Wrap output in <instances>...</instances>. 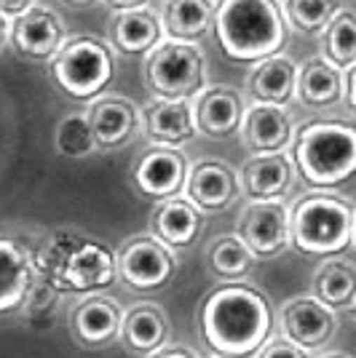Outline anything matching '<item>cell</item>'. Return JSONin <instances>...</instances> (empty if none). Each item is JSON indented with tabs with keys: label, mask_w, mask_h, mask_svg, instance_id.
Segmentation results:
<instances>
[{
	"label": "cell",
	"mask_w": 356,
	"mask_h": 358,
	"mask_svg": "<svg viewBox=\"0 0 356 358\" xmlns=\"http://www.w3.org/2000/svg\"><path fill=\"white\" fill-rule=\"evenodd\" d=\"M198 327L217 356L252 358L271 340L273 310L260 289L225 284L201 302Z\"/></svg>",
	"instance_id": "1"
},
{
	"label": "cell",
	"mask_w": 356,
	"mask_h": 358,
	"mask_svg": "<svg viewBox=\"0 0 356 358\" xmlns=\"http://www.w3.org/2000/svg\"><path fill=\"white\" fill-rule=\"evenodd\" d=\"M214 35L233 62H263L287 43L282 8L276 0H220L214 6Z\"/></svg>",
	"instance_id": "2"
},
{
	"label": "cell",
	"mask_w": 356,
	"mask_h": 358,
	"mask_svg": "<svg viewBox=\"0 0 356 358\" xmlns=\"http://www.w3.org/2000/svg\"><path fill=\"white\" fill-rule=\"evenodd\" d=\"M292 166L313 187H335L356 169V131L341 120H311L292 134Z\"/></svg>",
	"instance_id": "3"
},
{
	"label": "cell",
	"mask_w": 356,
	"mask_h": 358,
	"mask_svg": "<svg viewBox=\"0 0 356 358\" xmlns=\"http://www.w3.org/2000/svg\"><path fill=\"white\" fill-rule=\"evenodd\" d=\"M289 243L308 257H332L354 243V206L343 198L313 193L289 211Z\"/></svg>",
	"instance_id": "4"
},
{
	"label": "cell",
	"mask_w": 356,
	"mask_h": 358,
	"mask_svg": "<svg viewBox=\"0 0 356 358\" xmlns=\"http://www.w3.org/2000/svg\"><path fill=\"white\" fill-rule=\"evenodd\" d=\"M207 62L196 43L182 41H161L148 51L145 62V80L158 99H182L191 102L204 89Z\"/></svg>",
	"instance_id": "5"
},
{
	"label": "cell",
	"mask_w": 356,
	"mask_h": 358,
	"mask_svg": "<svg viewBox=\"0 0 356 358\" xmlns=\"http://www.w3.org/2000/svg\"><path fill=\"white\" fill-rule=\"evenodd\" d=\"M54 83L75 99L102 94L113 78V51L97 38H73L54 54Z\"/></svg>",
	"instance_id": "6"
},
{
	"label": "cell",
	"mask_w": 356,
	"mask_h": 358,
	"mask_svg": "<svg viewBox=\"0 0 356 358\" xmlns=\"http://www.w3.org/2000/svg\"><path fill=\"white\" fill-rule=\"evenodd\" d=\"M116 281H118L116 252L107 243L86 238L75 241L54 275V286L60 292H75V294L102 292Z\"/></svg>",
	"instance_id": "7"
},
{
	"label": "cell",
	"mask_w": 356,
	"mask_h": 358,
	"mask_svg": "<svg viewBox=\"0 0 356 358\" xmlns=\"http://www.w3.org/2000/svg\"><path fill=\"white\" fill-rule=\"evenodd\" d=\"M116 265H118L121 278L139 292H150V289L169 284L177 268L172 249L163 246L153 236H137L126 241L121 252L116 254Z\"/></svg>",
	"instance_id": "8"
},
{
	"label": "cell",
	"mask_w": 356,
	"mask_h": 358,
	"mask_svg": "<svg viewBox=\"0 0 356 358\" xmlns=\"http://www.w3.org/2000/svg\"><path fill=\"white\" fill-rule=\"evenodd\" d=\"M238 238L252 257H276L289 246V209L282 201H249L238 217Z\"/></svg>",
	"instance_id": "9"
},
{
	"label": "cell",
	"mask_w": 356,
	"mask_h": 358,
	"mask_svg": "<svg viewBox=\"0 0 356 358\" xmlns=\"http://www.w3.org/2000/svg\"><path fill=\"white\" fill-rule=\"evenodd\" d=\"M279 329L287 343L297 345L306 353H316L335 337L338 313L322 305L316 297H297L282 308Z\"/></svg>",
	"instance_id": "10"
},
{
	"label": "cell",
	"mask_w": 356,
	"mask_h": 358,
	"mask_svg": "<svg viewBox=\"0 0 356 358\" xmlns=\"http://www.w3.org/2000/svg\"><path fill=\"white\" fill-rule=\"evenodd\" d=\"M14 45L30 59H48L64 43V24L57 11L48 6H32L27 14L14 19V27H8Z\"/></svg>",
	"instance_id": "11"
},
{
	"label": "cell",
	"mask_w": 356,
	"mask_h": 358,
	"mask_svg": "<svg viewBox=\"0 0 356 358\" xmlns=\"http://www.w3.org/2000/svg\"><path fill=\"white\" fill-rule=\"evenodd\" d=\"M238 195V177L223 161H201L188 169L185 201L198 211H223Z\"/></svg>",
	"instance_id": "12"
},
{
	"label": "cell",
	"mask_w": 356,
	"mask_h": 358,
	"mask_svg": "<svg viewBox=\"0 0 356 358\" xmlns=\"http://www.w3.org/2000/svg\"><path fill=\"white\" fill-rule=\"evenodd\" d=\"M191 107H193L196 134L212 136V139H225L233 131H238L241 115H244L238 91L228 89V86L201 89Z\"/></svg>",
	"instance_id": "13"
},
{
	"label": "cell",
	"mask_w": 356,
	"mask_h": 358,
	"mask_svg": "<svg viewBox=\"0 0 356 358\" xmlns=\"http://www.w3.org/2000/svg\"><path fill=\"white\" fill-rule=\"evenodd\" d=\"M238 131L244 139V148L252 155H268V152H284L292 139V123L284 107L254 102L249 110H244Z\"/></svg>",
	"instance_id": "14"
},
{
	"label": "cell",
	"mask_w": 356,
	"mask_h": 358,
	"mask_svg": "<svg viewBox=\"0 0 356 358\" xmlns=\"http://www.w3.org/2000/svg\"><path fill=\"white\" fill-rule=\"evenodd\" d=\"M188 179V161L185 155H179L177 150L156 148L137 164L134 169V182L137 187L150 198H174L185 187Z\"/></svg>",
	"instance_id": "15"
},
{
	"label": "cell",
	"mask_w": 356,
	"mask_h": 358,
	"mask_svg": "<svg viewBox=\"0 0 356 358\" xmlns=\"http://www.w3.org/2000/svg\"><path fill=\"white\" fill-rule=\"evenodd\" d=\"M121 318H123V310L116 299L91 294L73 308L70 329H73L75 340H81L86 348H104L113 340H118Z\"/></svg>",
	"instance_id": "16"
},
{
	"label": "cell",
	"mask_w": 356,
	"mask_h": 358,
	"mask_svg": "<svg viewBox=\"0 0 356 358\" xmlns=\"http://www.w3.org/2000/svg\"><path fill=\"white\" fill-rule=\"evenodd\" d=\"M295 177V166L287 152L252 155L241 169V185L249 201H282Z\"/></svg>",
	"instance_id": "17"
},
{
	"label": "cell",
	"mask_w": 356,
	"mask_h": 358,
	"mask_svg": "<svg viewBox=\"0 0 356 358\" xmlns=\"http://www.w3.org/2000/svg\"><path fill=\"white\" fill-rule=\"evenodd\" d=\"M118 337L137 356H153L169 340V318L158 305L139 302L123 313Z\"/></svg>",
	"instance_id": "18"
},
{
	"label": "cell",
	"mask_w": 356,
	"mask_h": 358,
	"mask_svg": "<svg viewBox=\"0 0 356 358\" xmlns=\"http://www.w3.org/2000/svg\"><path fill=\"white\" fill-rule=\"evenodd\" d=\"M94 142L102 148H118L129 142L137 129V107L123 96H100L86 113Z\"/></svg>",
	"instance_id": "19"
},
{
	"label": "cell",
	"mask_w": 356,
	"mask_h": 358,
	"mask_svg": "<svg viewBox=\"0 0 356 358\" xmlns=\"http://www.w3.org/2000/svg\"><path fill=\"white\" fill-rule=\"evenodd\" d=\"M201 233V211L185 198H166L153 214V238L169 249L191 246Z\"/></svg>",
	"instance_id": "20"
},
{
	"label": "cell",
	"mask_w": 356,
	"mask_h": 358,
	"mask_svg": "<svg viewBox=\"0 0 356 358\" xmlns=\"http://www.w3.org/2000/svg\"><path fill=\"white\" fill-rule=\"evenodd\" d=\"M145 129L156 145L177 148L196 136L193 107L182 99H158L145 110Z\"/></svg>",
	"instance_id": "21"
},
{
	"label": "cell",
	"mask_w": 356,
	"mask_h": 358,
	"mask_svg": "<svg viewBox=\"0 0 356 358\" xmlns=\"http://www.w3.org/2000/svg\"><path fill=\"white\" fill-rule=\"evenodd\" d=\"M295 78L297 64L282 54L268 57L254 64L249 75V94L257 105H276L284 107L295 96Z\"/></svg>",
	"instance_id": "22"
},
{
	"label": "cell",
	"mask_w": 356,
	"mask_h": 358,
	"mask_svg": "<svg viewBox=\"0 0 356 358\" xmlns=\"http://www.w3.org/2000/svg\"><path fill=\"white\" fill-rule=\"evenodd\" d=\"M161 22L148 8L118 11L110 19V41L123 54H148L161 43Z\"/></svg>",
	"instance_id": "23"
},
{
	"label": "cell",
	"mask_w": 356,
	"mask_h": 358,
	"mask_svg": "<svg viewBox=\"0 0 356 358\" xmlns=\"http://www.w3.org/2000/svg\"><path fill=\"white\" fill-rule=\"evenodd\" d=\"M32 281L30 254L16 241L0 238V313L16 310Z\"/></svg>",
	"instance_id": "24"
},
{
	"label": "cell",
	"mask_w": 356,
	"mask_h": 358,
	"mask_svg": "<svg viewBox=\"0 0 356 358\" xmlns=\"http://www.w3.org/2000/svg\"><path fill=\"white\" fill-rule=\"evenodd\" d=\"M212 0H169L163 8V32L169 35V41L193 43L212 27Z\"/></svg>",
	"instance_id": "25"
},
{
	"label": "cell",
	"mask_w": 356,
	"mask_h": 358,
	"mask_svg": "<svg viewBox=\"0 0 356 358\" xmlns=\"http://www.w3.org/2000/svg\"><path fill=\"white\" fill-rule=\"evenodd\" d=\"M313 294L329 310H348L354 305L356 294V273L354 265L345 259H329L313 273Z\"/></svg>",
	"instance_id": "26"
},
{
	"label": "cell",
	"mask_w": 356,
	"mask_h": 358,
	"mask_svg": "<svg viewBox=\"0 0 356 358\" xmlns=\"http://www.w3.org/2000/svg\"><path fill=\"white\" fill-rule=\"evenodd\" d=\"M295 96L308 107H324L341 99V70L327 59H308L297 67Z\"/></svg>",
	"instance_id": "27"
},
{
	"label": "cell",
	"mask_w": 356,
	"mask_h": 358,
	"mask_svg": "<svg viewBox=\"0 0 356 358\" xmlns=\"http://www.w3.org/2000/svg\"><path fill=\"white\" fill-rule=\"evenodd\" d=\"M343 11V0H284V14L300 32H324L327 24Z\"/></svg>",
	"instance_id": "28"
},
{
	"label": "cell",
	"mask_w": 356,
	"mask_h": 358,
	"mask_svg": "<svg viewBox=\"0 0 356 358\" xmlns=\"http://www.w3.org/2000/svg\"><path fill=\"white\" fill-rule=\"evenodd\" d=\"M54 148L60 155L64 158H86L94 152L97 142H94V134H91V126L86 113H67L62 115L57 129H54Z\"/></svg>",
	"instance_id": "29"
},
{
	"label": "cell",
	"mask_w": 356,
	"mask_h": 358,
	"mask_svg": "<svg viewBox=\"0 0 356 358\" xmlns=\"http://www.w3.org/2000/svg\"><path fill=\"white\" fill-rule=\"evenodd\" d=\"M327 62L338 70L356 64V22L348 11H341L324 30Z\"/></svg>",
	"instance_id": "30"
},
{
	"label": "cell",
	"mask_w": 356,
	"mask_h": 358,
	"mask_svg": "<svg viewBox=\"0 0 356 358\" xmlns=\"http://www.w3.org/2000/svg\"><path fill=\"white\" fill-rule=\"evenodd\" d=\"M254 265L252 252L238 236H220L209 246V268L223 278H241Z\"/></svg>",
	"instance_id": "31"
},
{
	"label": "cell",
	"mask_w": 356,
	"mask_h": 358,
	"mask_svg": "<svg viewBox=\"0 0 356 358\" xmlns=\"http://www.w3.org/2000/svg\"><path fill=\"white\" fill-rule=\"evenodd\" d=\"M60 289L51 284L48 278H41V275H35L32 273V281L27 286V294L22 299V310L25 315H30V318H43V315H51L54 313V308L60 305Z\"/></svg>",
	"instance_id": "32"
},
{
	"label": "cell",
	"mask_w": 356,
	"mask_h": 358,
	"mask_svg": "<svg viewBox=\"0 0 356 358\" xmlns=\"http://www.w3.org/2000/svg\"><path fill=\"white\" fill-rule=\"evenodd\" d=\"M254 356L257 358H311V353H306V350H300L297 345L287 343L284 337H276V340H268Z\"/></svg>",
	"instance_id": "33"
},
{
	"label": "cell",
	"mask_w": 356,
	"mask_h": 358,
	"mask_svg": "<svg viewBox=\"0 0 356 358\" xmlns=\"http://www.w3.org/2000/svg\"><path fill=\"white\" fill-rule=\"evenodd\" d=\"M35 3H38V0H0V16H3L6 22H14V19H19L22 14H27Z\"/></svg>",
	"instance_id": "34"
},
{
	"label": "cell",
	"mask_w": 356,
	"mask_h": 358,
	"mask_svg": "<svg viewBox=\"0 0 356 358\" xmlns=\"http://www.w3.org/2000/svg\"><path fill=\"white\" fill-rule=\"evenodd\" d=\"M150 358H198V353L191 350V348L174 345V348H161V350H156Z\"/></svg>",
	"instance_id": "35"
},
{
	"label": "cell",
	"mask_w": 356,
	"mask_h": 358,
	"mask_svg": "<svg viewBox=\"0 0 356 358\" xmlns=\"http://www.w3.org/2000/svg\"><path fill=\"white\" fill-rule=\"evenodd\" d=\"M110 8H118V11H129V8H145L148 0H104Z\"/></svg>",
	"instance_id": "36"
},
{
	"label": "cell",
	"mask_w": 356,
	"mask_h": 358,
	"mask_svg": "<svg viewBox=\"0 0 356 358\" xmlns=\"http://www.w3.org/2000/svg\"><path fill=\"white\" fill-rule=\"evenodd\" d=\"M6 41H8V22L0 16V48L6 45Z\"/></svg>",
	"instance_id": "37"
},
{
	"label": "cell",
	"mask_w": 356,
	"mask_h": 358,
	"mask_svg": "<svg viewBox=\"0 0 356 358\" xmlns=\"http://www.w3.org/2000/svg\"><path fill=\"white\" fill-rule=\"evenodd\" d=\"M64 3H73V6H86V3H91V0H64Z\"/></svg>",
	"instance_id": "38"
},
{
	"label": "cell",
	"mask_w": 356,
	"mask_h": 358,
	"mask_svg": "<svg viewBox=\"0 0 356 358\" xmlns=\"http://www.w3.org/2000/svg\"><path fill=\"white\" fill-rule=\"evenodd\" d=\"M324 358H348L345 353H332V356H324Z\"/></svg>",
	"instance_id": "39"
},
{
	"label": "cell",
	"mask_w": 356,
	"mask_h": 358,
	"mask_svg": "<svg viewBox=\"0 0 356 358\" xmlns=\"http://www.w3.org/2000/svg\"><path fill=\"white\" fill-rule=\"evenodd\" d=\"M214 358H233V356H214Z\"/></svg>",
	"instance_id": "40"
}]
</instances>
